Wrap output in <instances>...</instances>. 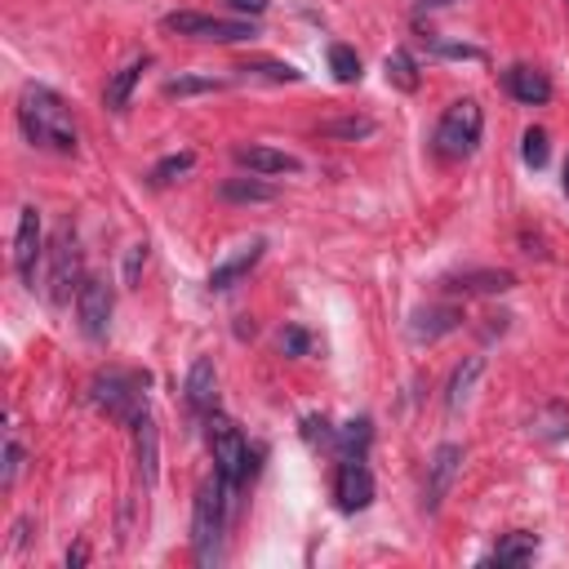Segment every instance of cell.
Returning <instances> with one entry per match:
<instances>
[{"mask_svg":"<svg viewBox=\"0 0 569 569\" xmlns=\"http://www.w3.org/2000/svg\"><path fill=\"white\" fill-rule=\"evenodd\" d=\"M129 427H133L138 476H142V485H156V476H161V432H156V418L152 414H138Z\"/></svg>","mask_w":569,"mask_h":569,"instance_id":"obj_12","label":"cell"},{"mask_svg":"<svg viewBox=\"0 0 569 569\" xmlns=\"http://www.w3.org/2000/svg\"><path fill=\"white\" fill-rule=\"evenodd\" d=\"M241 71H245V81H267V85H299L303 81V71L290 62H249Z\"/></svg>","mask_w":569,"mask_h":569,"instance_id":"obj_24","label":"cell"},{"mask_svg":"<svg viewBox=\"0 0 569 569\" xmlns=\"http://www.w3.org/2000/svg\"><path fill=\"white\" fill-rule=\"evenodd\" d=\"M521 156H525V165L530 170H543L547 165V129H525V138H521Z\"/></svg>","mask_w":569,"mask_h":569,"instance_id":"obj_30","label":"cell"},{"mask_svg":"<svg viewBox=\"0 0 569 569\" xmlns=\"http://www.w3.org/2000/svg\"><path fill=\"white\" fill-rule=\"evenodd\" d=\"M338 437H342V445H347V450H356V458H361V450L370 445V418H356V422H347Z\"/></svg>","mask_w":569,"mask_h":569,"instance_id":"obj_31","label":"cell"},{"mask_svg":"<svg viewBox=\"0 0 569 569\" xmlns=\"http://www.w3.org/2000/svg\"><path fill=\"white\" fill-rule=\"evenodd\" d=\"M228 81L219 77H174L165 81V98H191V94H213V90H223Z\"/></svg>","mask_w":569,"mask_h":569,"instance_id":"obj_29","label":"cell"},{"mask_svg":"<svg viewBox=\"0 0 569 569\" xmlns=\"http://www.w3.org/2000/svg\"><path fill=\"white\" fill-rule=\"evenodd\" d=\"M152 67V58L142 54V58H129L125 67H116L112 71V81H107V90H103V103L112 107V112H125L129 107V98H133V90H138V81H142V71Z\"/></svg>","mask_w":569,"mask_h":569,"instance_id":"obj_17","label":"cell"},{"mask_svg":"<svg viewBox=\"0 0 569 569\" xmlns=\"http://www.w3.org/2000/svg\"><path fill=\"white\" fill-rule=\"evenodd\" d=\"M458 325H463V312H458V307H450V303L418 307V312L409 316V338H414V342H437V338L454 334Z\"/></svg>","mask_w":569,"mask_h":569,"instance_id":"obj_15","label":"cell"},{"mask_svg":"<svg viewBox=\"0 0 569 569\" xmlns=\"http://www.w3.org/2000/svg\"><path fill=\"white\" fill-rule=\"evenodd\" d=\"M480 374H485V356H467V361L454 370V379H450V396H445V405H450L454 414L472 400V387H476Z\"/></svg>","mask_w":569,"mask_h":569,"instance_id":"obj_20","label":"cell"},{"mask_svg":"<svg viewBox=\"0 0 569 569\" xmlns=\"http://www.w3.org/2000/svg\"><path fill=\"white\" fill-rule=\"evenodd\" d=\"M77 316H81V334L85 338H107V325H112V290L103 280H85L81 294H77Z\"/></svg>","mask_w":569,"mask_h":569,"instance_id":"obj_8","label":"cell"},{"mask_svg":"<svg viewBox=\"0 0 569 569\" xmlns=\"http://www.w3.org/2000/svg\"><path fill=\"white\" fill-rule=\"evenodd\" d=\"M85 560H90V547H85V543H77V547L67 551V569H81Z\"/></svg>","mask_w":569,"mask_h":569,"instance_id":"obj_38","label":"cell"},{"mask_svg":"<svg viewBox=\"0 0 569 569\" xmlns=\"http://www.w3.org/2000/svg\"><path fill=\"white\" fill-rule=\"evenodd\" d=\"M525 560H534V538L530 534H512L485 556V565H525Z\"/></svg>","mask_w":569,"mask_h":569,"instance_id":"obj_25","label":"cell"},{"mask_svg":"<svg viewBox=\"0 0 569 569\" xmlns=\"http://www.w3.org/2000/svg\"><path fill=\"white\" fill-rule=\"evenodd\" d=\"M165 32H178V36H191V40H213V45H236V40L258 36L249 19H213V14H196V10L165 14Z\"/></svg>","mask_w":569,"mask_h":569,"instance_id":"obj_6","label":"cell"},{"mask_svg":"<svg viewBox=\"0 0 569 569\" xmlns=\"http://www.w3.org/2000/svg\"><path fill=\"white\" fill-rule=\"evenodd\" d=\"M565 196H569V161H565Z\"/></svg>","mask_w":569,"mask_h":569,"instance_id":"obj_40","label":"cell"},{"mask_svg":"<svg viewBox=\"0 0 569 569\" xmlns=\"http://www.w3.org/2000/svg\"><path fill=\"white\" fill-rule=\"evenodd\" d=\"M19 472H23V445H19V441H5V476H0V489H14Z\"/></svg>","mask_w":569,"mask_h":569,"instance_id":"obj_32","label":"cell"},{"mask_svg":"<svg viewBox=\"0 0 569 569\" xmlns=\"http://www.w3.org/2000/svg\"><path fill=\"white\" fill-rule=\"evenodd\" d=\"M374 133V120L370 116H334V120H321V138H338V142H361Z\"/></svg>","mask_w":569,"mask_h":569,"instance_id":"obj_22","label":"cell"},{"mask_svg":"<svg viewBox=\"0 0 569 569\" xmlns=\"http://www.w3.org/2000/svg\"><path fill=\"white\" fill-rule=\"evenodd\" d=\"M263 249H267V241H258V236H254V241H245L241 249H232V254H228V258H223L219 267L209 271V290H213V294H223V290H236V284H241V280H245V276H249V271L258 267Z\"/></svg>","mask_w":569,"mask_h":569,"instance_id":"obj_10","label":"cell"},{"mask_svg":"<svg viewBox=\"0 0 569 569\" xmlns=\"http://www.w3.org/2000/svg\"><path fill=\"white\" fill-rule=\"evenodd\" d=\"M503 85H508V94H512L516 103H525V107H543V103H551V81H547V71H538V67H525V62L508 67Z\"/></svg>","mask_w":569,"mask_h":569,"instance_id":"obj_16","label":"cell"},{"mask_svg":"<svg viewBox=\"0 0 569 569\" xmlns=\"http://www.w3.org/2000/svg\"><path fill=\"white\" fill-rule=\"evenodd\" d=\"M334 498H338V508L347 512V516H356V512H365L370 503H374V476H370V467H365V458H342L338 463V472H334Z\"/></svg>","mask_w":569,"mask_h":569,"instance_id":"obj_7","label":"cell"},{"mask_svg":"<svg viewBox=\"0 0 569 569\" xmlns=\"http://www.w3.org/2000/svg\"><path fill=\"white\" fill-rule=\"evenodd\" d=\"M432 54H441V58H467V62H480V58H485L476 45H445V40H432Z\"/></svg>","mask_w":569,"mask_h":569,"instance_id":"obj_33","label":"cell"},{"mask_svg":"<svg viewBox=\"0 0 569 569\" xmlns=\"http://www.w3.org/2000/svg\"><path fill=\"white\" fill-rule=\"evenodd\" d=\"M142 263H148V245H133L129 258H125V280H129V284L138 280V267H142Z\"/></svg>","mask_w":569,"mask_h":569,"instance_id":"obj_35","label":"cell"},{"mask_svg":"<svg viewBox=\"0 0 569 569\" xmlns=\"http://www.w3.org/2000/svg\"><path fill=\"white\" fill-rule=\"evenodd\" d=\"M19 125L23 133L45 152H58V156H71L77 152V120H71V107L45 90V85H27L23 98H19Z\"/></svg>","mask_w":569,"mask_h":569,"instance_id":"obj_1","label":"cell"},{"mask_svg":"<svg viewBox=\"0 0 569 569\" xmlns=\"http://www.w3.org/2000/svg\"><path fill=\"white\" fill-rule=\"evenodd\" d=\"M36 263H40V209L27 205L19 219V236H14V267L27 284H36Z\"/></svg>","mask_w":569,"mask_h":569,"instance_id":"obj_13","label":"cell"},{"mask_svg":"<svg viewBox=\"0 0 569 569\" xmlns=\"http://www.w3.org/2000/svg\"><path fill=\"white\" fill-rule=\"evenodd\" d=\"M209 450H213V463H219V480L228 485V493H236L254 472V450L245 445L232 418H219V414L209 418Z\"/></svg>","mask_w":569,"mask_h":569,"instance_id":"obj_4","label":"cell"},{"mask_svg":"<svg viewBox=\"0 0 569 569\" xmlns=\"http://www.w3.org/2000/svg\"><path fill=\"white\" fill-rule=\"evenodd\" d=\"M228 508H232V493L223 480H205L196 493V512H191V547L200 565L219 560V543L228 530Z\"/></svg>","mask_w":569,"mask_h":569,"instance_id":"obj_2","label":"cell"},{"mask_svg":"<svg viewBox=\"0 0 569 569\" xmlns=\"http://www.w3.org/2000/svg\"><path fill=\"white\" fill-rule=\"evenodd\" d=\"M142 387H148V374H133V370H107L90 383V400L112 414L116 422H133L138 414H148V396H142Z\"/></svg>","mask_w":569,"mask_h":569,"instance_id":"obj_3","label":"cell"},{"mask_svg":"<svg viewBox=\"0 0 569 569\" xmlns=\"http://www.w3.org/2000/svg\"><path fill=\"white\" fill-rule=\"evenodd\" d=\"M191 170H196V152H174V156H165V161L152 165V183H156V187H170V183H178V178L191 174Z\"/></svg>","mask_w":569,"mask_h":569,"instance_id":"obj_28","label":"cell"},{"mask_svg":"<svg viewBox=\"0 0 569 569\" xmlns=\"http://www.w3.org/2000/svg\"><path fill=\"white\" fill-rule=\"evenodd\" d=\"M307 342H312V338H307L303 329H290V334H284V338H280V347H284V351H290V356H303V351H307Z\"/></svg>","mask_w":569,"mask_h":569,"instance_id":"obj_36","label":"cell"},{"mask_svg":"<svg viewBox=\"0 0 569 569\" xmlns=\"http://www.w3.org/2000/svg\"><path fill=\"white\" fill-rule=\"evenodd\" d=\"M480 129H485V116H480V103L476 98H458L445 107L441 125H437V152L445 161H467L480 142Z\"/></svg>","mask_w":569,"mask_h":569,"instance_id":"obj_5","label":"cell"},{"mask_svg":"<svg viewBox=\"0 0 569 569\" xmlns=\"http://www.w3.org/2000/svg\"><path fill=\"white\" fill-rule=\"evenodd\" d=\"M213 396H219V374H213V361L200 356V361H191V370H187V405L196 414H209Z\"/></svg>","mask_w":569,"mask_h":569,"instance_id":"obj_18","label":"cell"},{"mask_svg":"<svg viewBox=\"0 0 569 569\" xmlns=\"http://www.w3.org/2000/svg\"><path fill=\"white\" fill-rule=\"evenodd\" d=\"M232 156H236V165H241V170L263 174V178H271V174H299V170H303V161H299V156H290V152H276V148H263V142H249V148H236Z\"/></svg>","mask_w":569,"mask_h":569,"instance_id":"obj_14","label":"cell"},{"mask_svg":"<svg viewBox=\"0 0 569 569\" xmlns=\"http://www.w3.org/2000/svg\"><path fill=\"white\" fill-rule=\"evenodd\" d=\"M458 467H463V450H458V445H441V450L432 454V463H427V498H422L427 512H437V508L445 503V493H450Z\"/></svg>","mask_w":569,"mask_h":569,"instance_id":"obj_11","label":"cell"},{"mask_svg":"<svg viewBox=\"0 0 569 569\" xmlns=\"http://www.w3.org/2000/svg\"><path fill=\"white\" fill-rule=\"evenodd\" d=\"M534 437H538V441H565V437H569V409H565V405L538 409V418H534Z\"/></svg>","mask_w":569,"mask_h":569,"instance_id":"obj_27","label":"cell"},{"mask_svg":"<svg viewBox=\"0 0 569 569\" xmlns=\"http://www.w3.org/2000/svg\"><path fill=\"white\" fill-rule=\"evenodd\" d=\"M219 196L232 205H267V200H276V187L263 183V174H254V178H228L219 187Z\"/></svg>","mask_w":569,"mask_h":569,"instance_id":"obj_19","label":"cell"},{"mask_svg":"<svg viewBox=\"0 0 569 569\" xmlns=\"http://www.w3.org/2000/svg\"><path fill=\"white\" fill-rule=\"evenodd\" d=\"M71 280H77V245H71V236L62 232V241L54 245V303L67 299Z\"/></svg>","mask_w":569,"mask_h":569,"instance_id":"obj_21","label":"cell"},{"mask_svg":"<svg viewBox=\"0 0 569 569\" xmlns=\"http://www.w3.org/2000/svg\"><path fill=\"white\" fill-rule=\"evenodd\" d=\"M445 5H454V0H414L418 14H427V10H445Z\"/></svg>","mask_w":569,"mask_h":569,"instance_id":"obj_39","label":"cell"},{"mask_svg":"<svg viewBox=\"0 0 569 569\" xmlns=\"http://www.w3.org/2000/svg\"><path fill=\"white\" fill-rule=\"evenodd\" d=\"M228 10H236V14H249V19H258V14H267V0H228Z\"/></svg>","mask_w":569,"mask_h":569,"instance_id":"obj_37","label":"cell"},{"mask_svg":"<svg viewBox=\"0 0 569 569\" xmlns=\"http://www.w3.org/2000/svg\"><path fill=\"white\" fill-rule=\"evenodd\" d=\"M383 71H387V81H392L396 90H405V94L418 90V62L409 58V49H392L387 62H383Z\"/></svg>","mask_w":569,"mask_h":569,"instance_id":"obj_23","label":"cell"},{"mask_svg":"<svg viewBox=\"0 0 569 569\" xmlns=\"http://www.w3.org/2000/svg\"><path fill=\"white\" fill-rule=\"evenodd\" d=\"M329 71L338 85H356L361 81V54H356L351 45H329Z\"/></svg>","mask_w":569,"mask_h":569,"instance_id":"obj_26","label":"cell"},{"mask_svg":"<svg viewBox=\"0 0 569 569\" xmlns=\"http://www.w3.org/2000/svg\"><path fill=\"white\" fill-rule=\"evenodd\" d=\"M441 290L463 294V299H472V294H508V290H516V276L503 271V267H476V271L445 276V280H441Z\"/></svg>","mask_w":569,"mask_h":569,"instance_id":"obj_9","label":"cell"},{"mask_svg":"<svg viewBox=\"0 0 569 569\" xmlns=\"http://www.w3.org/2000/svg\"><path fill=\"white\" fill-rule=\"evenodd\" d=\"M303 437H307V441H321V445L334 441V432H329V422H325V418H307V422H303Z\"/></svg>","mask_w":569,"mask_h":569,"instance_id":"obj_34","label":"cell"}]
</instances>
